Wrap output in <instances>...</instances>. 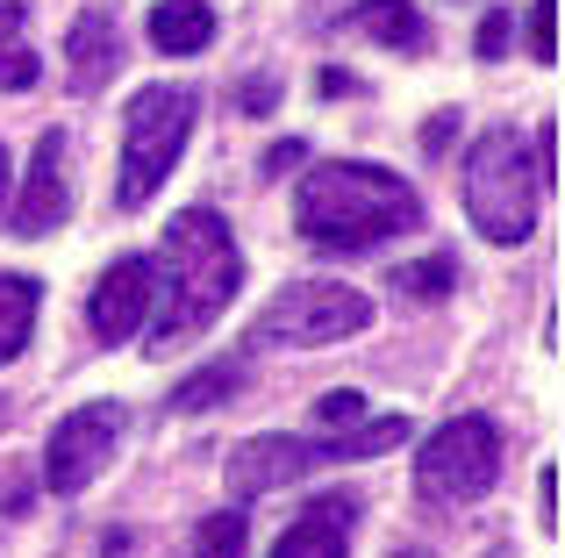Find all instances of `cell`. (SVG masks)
<instances>
[{
    "label": "cell",
    "mask_w": 565,
    "mask_h": 558,
    "mask_svg": "<svg viewBox=\"0 0 565 558\" xmlns=\"http://www.w3.org/2000/svg\"><path fill=\"white\" fill-rule=\"evenodd\" d=\"M22 29H29V0H0V94H29L43 72Z\"/></svg>",
    "instance_id": "obj_15"
},
{
    "label": "cell",
    "mask_w": 565,
    "mask_h": 558,
    "mask_svg": "<svg viewBox=\"0 0 565 558\" xmlns=\"http://www.w3.org/2000/svg\"><path fill=\"white\" fill-rule=\"evenodd\" d=\"M537 180H544V186L558 180V129H552V122L537 129Z\"/></svg>",
    "instance_id": "obj_22"
},
{
    "label": "cell",
    "mask_w": 565,
    "mask_h": 558,
    "mask_svg": "<svg viewBox=\"0 0 565 558\" xmlns=\"http://www.w3.org/2000/svg\"><path fill=\"white\" fill-rule=\"evenodd\" d=\"M151 287H158L151 293V351L193 344V336L236 301V287H244V251H236L230 223H222L215 208L172 215L166 244H158V258H151Z\"/></svg>",
    "instance_id": "obj_1"
},
{
    "label": "cell",
    "mask_w": 565,
    "mask_h": 558,
    "mask_svg": "<svg viewBox=\"0 0 565 558\" xmlns=\"http://www.w3.org/2000/svg\"><path fill=\"white\" fill-rule=\"evenodd\" d=\"M230 394H244V365L222 358V365H201L193 379H180V387H172V408H180V416H207V408H222Z\"/></svg>",
    "instance_id": "obj_17"
},
{
    "label": "cell",
    "mask_w": 565,
    "mask_h": 558,
    "mask_svg": "<svg viewBox=\"0 0 565 558\" xmlns=\"http://www.w3.org/2000/svg\"><path fill=\"white\" fill-rule=\"evenodd\" d=\"M466 215L487 244H530L537 229V180H530L523 129H487L466 151Z\"/></svg>",
    "instance_id": "obj_3"
},
{
    "label": "cell",
    "mask_w": 565,
    "mask_h": 558,
    "mask_svg": "<svg viewBox=\"0 0 565 558\" xmlns=\"http://www.w3.org/2000/svg\"><path fill=\"white\" fill-rule=\"evenodd\" d=\"M351 516H359V502H351V494H316V502L301 508V523H294V530L273 545V558H344Z\"/></svg>",
    "instance_id": "obj_12"
},
{
    "label": "cell",
    "mask_w": 565,
    "mask_h": 558,
    "mask_svg": "<svg viewBox=\"0 0 565 558\" xmlns=\"http://www.w3.org/2000/svg\"><path fill=\"white\" fill-rule=\"evenodd\" d=\"M351 422H365V394L337 387V394H322V401H316V430L322 437H330V430H351Z\"/></svg>",
    "instance_id": "obj_21"
},
{
    "label": "cell",
    "mask_w": 565,
    "mask_h": 558,
    "mask_svg": "<svg viewBox=\"0 0 565 558\" xmlns=\"http://www.w3.org/2000/svg\"><path fill=\"white\" fill-rule=\"evenodd\" d=\"M501 480V430L487 416H451L444 430H429V444L415 451V494L437 508L480 502Z\"/></svg>",
    "instance_id": "obj_6"
},
{
    "label": "cell",
    "mask_w": 565,
    "mask_h": 558,
    "mask_svg": "<svg viewBox=\"0 0 565 558\" xmlns=\"http://www.w3.org/2000/svg\"><path fill=\"white\" fill-rule=\"evenodd\" d=\"M151 258H115L108 272L94 279V301H86V322H94L100 344H129V336L151 322Z\"/></svg>",
    "instance_id": "obj_10"
},
{
    "label": "cell",
    "mask_w": 565,
    "mask_h": 558,
    "mask_svg": "<svg viewBox=\"0 0 565 558\" xmlns=\"http://www.w3.org/2000/svg\"><path fill=\"white\" fill-rule=\"evenodd\" d=\"M501 43H509V14H487L480 22V57H501Z\"/></svg>",
    "instance_id": "obj_23"
},
{
    "label": "cell",
    "mask_w": 565,
    "mask_h": 558,
    "mask_svg": "<svg viewBox=\"0 0 565 558\" xmlns=\"http://www.w3.org/2000/svg\"><path fill=\"white\" fill-rule=\"evenodd\" d=\"M530 57L537 65H558V0H530Z\"/></svg>",
    "instance_id": "obj_20"
},
{
    "label": "cell",
    "mask_w": 565,
    "mask_h": 558,
    "mask_svg": "<svg viewBox=\"0 0 565 558\" xmlns=\"http://www.w3.org/2000/svg\"><path fill=\"white\" fill-rule=\"evenodd\" d=\"M0 194H8V151H0Z\"/></svg>",
    "instance_id": "obj_26"
},
{
    "label": "cell",
    "mask_w": 565,
    "mask_h": 558,
    "mask_svg": "<svg viewBox=\"0 0 565 558\" xmlns=\"http://www.w3.org/2000/svg\"><path fill=\"white\" fill-rule=\"evenodd\" d=\"M151 43L166 57H193L215 43V8L207 0H158L151 8Z\"/></svg>",
    "instance_id": "obj_13"
},
{
    "label": "cell",
    "mask_w": 565,
    "mask_h": 558,
    "mask_svg": "<svg viewBox=\"0 0 565 558\" xmlns=\"http://www.w3.org/2000/svg\"><path fill=\"white\" fill-rule=\"evenodd\" d=\"M244 545H250V516H201L193 523V558H244Z\"/></svg>",
    "instance_id": "obj_19"
},
{
    "label": "cell",
    "mask_w": 565,
    "mask_h": 558,
    "mask_svg": "<svg viewBox=\"0 0 565 558\" xmlns=\"http://www.w3.org/2000/svg\"><path fill=\"white\" fill-rule=\"evenodd\" d=\"M122 65V29H115L108 8H79L65 29V72H72V94H100Z\"/></svg>",
    "instance_id": "obj_11"
},
{
    "label": "cell",
    "mask_w": 565,
    "mask_h": 558,
    "mask_svg": "<svg viewBox=\"0 0 565 558\" xmlns=\"http://www.w3.org/2000/svg\"><path fill=\"white\" fill-rule=\"evenodd\" d=\"M193 115H201V100H193L186 86H143V94L129 100L122 180H115V201H122V208L158 201V186L172 180V165H180V151L193 137Z\"/></svg>",
    "instance_id": "obj_4"
},
{
    "label": "cell",
    "mask_w": 565,
    "mask_h": 558,
    "mask_svg": "<svg viewBox=\"0 0 565 558\" xmlns=\"http://www.w3.org/2000/svg\"><path fill=\"white\" fill-rule=\"evenodd\" d=\"M0 430H8V401H0Z\"/></svg>",
    "instance_id": "obj_27"
},
{
    "label": "cell",
    "mask_w": 565,
    "mask_h": 558,
    "mask_svg": "<svg viewBox=\"0 0 565 558\" xmlns=\"http://www.w3.org/2000/svg\"><path fill=\"white\" fill-rule=\"evenodd\" d=\"M537 508H544V530H558V473L544 465V480H537Z\"/></svg>",
    "instance_id": "obj_24"
},
{
    "label": "cell",
    "mask_w": 565,
    "mask_h": 558,
    "mask_svg": "<svg viewBox=\"0 0 565 558\" xmlns=\"http://www.w3.org/2000/svg\"><path fill=\"white\" fill-rule=\"evenodd\" d=\"M351 29L373 43H394V51H423L429 43V22L415 14V0H365V8H351Z\"/></svg>",
    "instance_id": "obj_14"
},
{
    "label": "cell",
    "mask_w": 565,
    "mask_h": 558,
    "mask_svg": "<svg viewBox=\"0 0 565 558\" xmlns=\"http://www.w3.org/2000/svg\"><path fill=\"white\" fill-rule=\"evenodd\" d=\"M322 465V437H250V444L230 451V494L236 502H258L273 487H294L301 473Z\"/></svg>",
    "instance_id": "obj_9"
},
{
    "label": "cell",
    "mask_w": 565,
    "mask_h": 558,
    "mask_svg": "<svg viewBox=\"0 0 565 558\" xmlns=\"http://www.w3.org/2000/svg\"><path fill=\"white\" fill-rule=\"evenodd\" d=\"M451 279H458V266L437 251V258H423V266H394V279H386V287H394L408 308H415V301L429 308V301H444V293H451Z\"/></svg>",
    "instance_id": "obj_18"
},
{
    "label": "cell",
    "mask_w": 565,
    "mask_h": 558,
    "mask_svg": "<svg viewBox=\"0 0 565 558\" xmlns=\"http://www.w3.org/2000/svg\"><path fill=\"white\" fill-rule=\"evenodd\" d=\"M36 279L22 272H0V365H14V351L29 344V330H36Z\"/></svg>",
    "instance_id": "obj_16"
},
{
    "label": "cell",
    "mask_w": 565,
    "mask_h": 558,
    "mask_svg": "<svg viewBox=\"0 0 565 558\" xmlns=\"http://www.w3.org/2000/svg\"><path fill=\"white\" fill-rule=\"evenodd\" d=\"M308 158V143H279V151H265V172H294Z\"/></svg>",
    "instance_id": "obj_25"
},
{
    "label": "cell",
    "mask_w": 565,
    "mask_h": 558,
    "mask_svg": "<svg viewBox=\"0 0 565 558\" xmlns=\"http://www.w3.org/2000/svg\"><path fill=\"white\" fill-rule=\"evenodd\" d=\"M122 437H129V408L122 401L72 408V416L51 430V444H43V487H51V494L94 487V480L108 473V459L122 451Z\"/></svg>",
    "instance_id": "obj_7"
},
{
    "label": "cell",
    "mask_w": 565,
    "mask_h": 558,
    "mask_svg": "<svg viewBox=\"0 0 565 558\" xmlns=\"http://www.w3.org/2000/svg\"><path fill=\"white\" fill-rule=\"evenodd\" d=\"M65 215H72V137L43 129L36 151H29L22 194H14V237H51Z\"/></svg>",
    "instance_id": "obj_8"
},
{
    "label": "cell",
    "mask_w": 565,
    "mask_h": 558,
    "mask_svg": "<svg viewBox=\"0 0 565 558\" xmlns=\"http://www.w3.org/2000/svg\"><path fill=\"white\" fill-rule=\"evenodd\" d=\"M294 223H301V237L322 244V251H373V244L423 223V194L386 165L337 158V165H316L301 180Z\"/></svg>",
    "instance_id": "obj_2"
},
{
    "label": "cell",
    "mask_w": 565,
    "mask_h": 558,
    "mask_svg": "<svg viewBox=\"0 0 565 558\" xmlns=\"http://www.w3.org/2000/svg\"><path fill=\"white\" fill-rule=\"evenodd\" d=\"M373 322V301L344 279H301V287H279L265 301V315L250 322L258 344H279V351H322V344H344Z\"/></svg>",
    "instance_id": "obj_5"
}]
</instances>
